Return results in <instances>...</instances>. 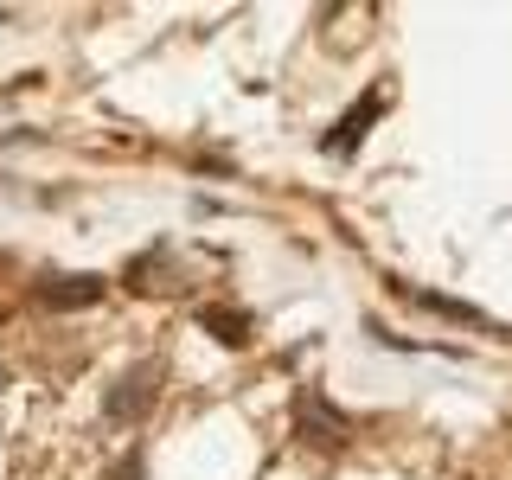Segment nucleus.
Masks as SVG:
<instances>
[{
	"mask_svg": "<svg viewBox=\"0 0 512 480\" xmlns=\"http://www.w3.org/2000/svg\"><path fill=\"white\" fill-rule=\"evenodd\" d=\"M154 378H160V365H154V359H141L135 372L122 378V391L109 397V416H116V423H128V416H141V410L154 404Z\"/></svg>",
	"mask_w": 512,
	"mask_h": 480,
	"instance_id": "1",
	"label": "nucleus"
},
{
	"mask_svg": "<svg viewBox=\"0 0 512 480\" xmlns=\"http://www.w3.org/2000/svg\"><path fill=\"white\" fill-rule=\"evenodd\" d=\"M378 109H384V90H365V96H359V109H352V116H346V122H340V128L327 135V154H352V148H359L365 122H372Z\"/></svg>",
	"mask_w": 512,
	"mask_h": 480,
	"instance_id": "2",
	"label": "nucleus"
},
{
	"mask_svg": "<svg viewBox=\"0 0 512 480\" xmlns=\"http://www.w3.org/2000/svg\"><path fill=\"white\" fill-rule=\"evenodd\" d=\"M103 295V282L96 276H58V288H39V301H52V308H71V301H96Z\"/></svg>",
	"mask_w": 512,
	"mask_h": 480,
	"instance_id": "3",
	"label": "nucleus"
}]
</instances>
